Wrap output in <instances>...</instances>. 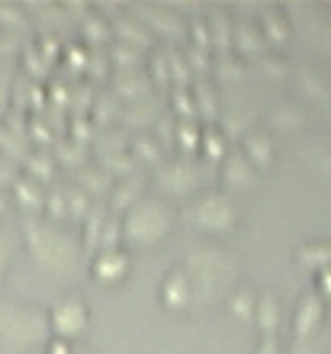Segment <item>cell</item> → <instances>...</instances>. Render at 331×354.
Instances as JSON below:
<instances>
[{
    "label": "cell",
    "instance_id": "obj_9",
    "mask_svg": "<svg viewBox=\"0 0 331 354\" xmlns=\"http://www.w3.org/2000/svg\"><path fill=\"white\" fill-rule=\"evenodd\" d=\"M231 52L241 55L245 62H248V58L258 62L264 52H270L264 32H261V26H258V19L251 17L245 7L231 10Z\"/></svg>",
    "mask_w": 331,
    "mask_h": 354
},
{
    "label": "cell",
    "instance_id": "obj_18",
    "mask_svg": "<svg viewBox=\"0 0 331 354\" xmlns=\"http://www.w3.org/2000/svg\"><path fill=\"white\" fill-rule=\"evenodd\" d=\"M206 29H209V46L212 55H229L231 52V10L212 7L206 13Z\"/></svg>",
    "mask_w": 331,
    "mask_h": 354
},
{
    "label": "cell",
    "instance_id": "obj_24",
    "mask_svg": "<svg viewBox=\"0 0 331 354\" xmlns=\"http://www.w3.org/2000/svg\"><path fill=\"white\" fill-rule=\"evenodd\" d=\"M13 194H17V203L26 209L29 216H42V203H46V194H42V184L39 180H32V177H26L23 171H19V177L13 180Z\"/></svg>",
    "mask_w": 331,
    "mask_h": 354
},
{
    "label": "cell",
    "instance_id": "obj_51",
    "mask_svg": "<svg viewBox=\"0 0 331 354\" xmlns=\"http://www.w3.org/2000/svg\"><path fill=\"white\" fill-rule=\"evenodd\" d=\"M7 203H10V196H7V190H0V216L7 213Z\"/></svg>",
    "mask_w": 331,
    "mask_h": 354
},
{
    "label": "cell",
    "instance_id": "obj_6",
    "mask_svg": "<svg viewBox=\"0 0 331 354\" xmlns=\"http://www.w3.org/2000/svg\"><path fill=\"white\" fill-rule=\"evenodd\" d=\"M187 219L193 225H200L202 232L229 235L238 225V209H235L229 194H222V190H200L190 200V206H187Z\"/></svg>",
    "mask_w": 331,
    "mask_h": 354
},
{
    "label": "cell",
    "instance_id": "obj_12",
    "mask_svg": "<svg viewBox=\"0 0 331 354\" xmlns=\"http://www.w3.org/2000/svg\"><path fill=\"white\" fill-rule=\"evenodd\" d=\"M26 17L29 23L39 29V36H52V39H62L65 36V29L74 26L71 19H68V10L65 3H29Z\"/></svg>",
    "mask_w": 331,
    "mask_h": 354
},
{
    "label": "cell",
    "instance_id": "obj_22",
    "mask_svg": "<svg viewBox=\"0 0 331 354\" xmlns=\"http://www.w3.org/2000/svg\"><path fill=\"white\" fill-rule=\"evenodd\" d=\"M74 187L77 190H84V194L91 196H106L110 194V187H113V177L106 174V171L100 168V165H84V168H77L74 171Z\"/></svg>",
    "mask_w": 331,
    "mask_h": 354
},
{
    "label": "cell",
    "instance_id": "obj_31",
    "mask_svg": "<svg viewBox=\"0 0 331 354\" xmlns=\"http://www.w3.org/2000/svg\"><path fill=\"white\" fill-rule=\"evenodd\" d=\"M280 299L274 293H261L258 297V306H254V322L264 335H276V326H280Z\"/></svg>",
    "mask_w": 331,
    "mask_h": 354
},
{
    "label": "cell",
    "instance_id": "obj_27",
    "mask_svg": "<svg viewBox=\"0 0 331 354\" xmlns=\"http://www.w3.org/2000/svg\"><path fill=\"white\" fill-rule=\"evenodd\" d=\"M190 91H193L196 116H200V120H206V126H209V122H216L219 106H216V87H212L209 77H196L193 84H190Z\"/></svg>",
    "mask_w": 331,
    "mask_h": 354
},
{
    "label": "cell",
    "instance_id": "obj_41",
    "mask_svg": "<svg viewBox=\"0 0 331 354\" xmlns=\"http://www.w3.org/2000/svg\"><path fill=\"white\" fill-rule=\"evenodd\" d=\"M254 306H258V297H254L248 287H235V290H231L229 309L238 319H254Z\"/></svg>",
    "mask_w": 331,
    "mask_h": 354
},
{
    "label": "cell",
    "instance_id": "obj_38",
    "mask_svg": "<svg viewBox=\"0 0 331 354\" xmlns=\"http://www.w3.org/2000/svg\"><path fill=\"white\" fill-rule=\"evenodd\" d=\"M32 23H29L26 10L23 7H0V32H10V36H23L29 32Z\"/></svg>",
    "mask_w": 331,
    "mask_h": 354
},
{
    "label": "cell",
    "instance_id": "obj_2",
    "mask_svg": "<svg viewBox=\"0 0 331 354\" xmlns=\"http://www.w3.org/2000/svg\"><path fill=\"white\" fill-rule=\"evenodd\" d=\"M187 277L193 287V306H212L238 277V264L229 248L212 242H200L187 254Z\"/></svg>",
    "mask_w": 331,
    "mask_h": 354
},
{
    "label": "cell",
    "instance_id": "obj_10",
    "mask_svg": "<svg viewBox=\"0 0 331 354\" xmlns=\"http://www.w3.org/2000/svg\"><path fill=\"white\" fill-rule=\"evenodd\" d=\"M132 13H135L142 23L148 26V32L151 36H164L171 39V46H180V42H187V19L177 13V10L171 7H158V3H145V7H129Z\"/></svg>",
    "mask_w": 331,
    "mask_h": 354
},
{
    "label": "cell",
    "instance_id": "obj_37",
    "mask_svg": "<svg viewBox=\"0 0 331 354\" xmlns=\"http://www.w3.org/2000/svg\"><path fill=\"white\" fill-rule=\"evenodd\" d=\"M212 71H216L222 81H241V77L248 75V62L241 55H235V52H229V55L212 58Z\"/></svg>",
    "mask_w": 331,
    "mask_h": 354
},
{
    "label": "cell",
    "instance_id": "obj_30",
    "mask_svg": "<svg viewBox=\"0 0 331 354\" xmlns=\"http://www.w3.org/2000/svg\"><path fill=\"white\" fill-rule=\"evenodd\" d=\"M106 219H110V213H106V203H93L91 213L84 216V235H81L84 254H91L93 248H97V242H100V232H103V225H106Z\"/></svg>",
    "mask_w": 331,
    "mask_h": 354
},
{
    "label": "cell",
    "instance_id": "obj_5",
    "mask_svg": "<svg viewBox=\"0 0 331 354\" xmlns=\"http://www.w3.org/2000/svg\"><path fill=\"white\" fill-rule=\"evenodd\" d=\"M216 165L200 161L196 155H174L155 168V187L161 196H193L212 177Z\"/></svg>",
    "mask_w": 331,
    "mask_h": 354
},
{
    "label": "cell",
    "instance_id": "obj_3",
    "mask_svg": "<svg viewBox=\"0 0 331 354\" xmlns=\"http://www.w3.org/2000/svg\"><path fill=\"white\" fill-rule=\"evenodd\" d=\"M177 219L174 203L161 194H142L135 203L120 216V229H122V242L126 245H155L161 242L171 225Z\"/></svg>",
    "mask_w": 331,
    "mask_h": 354
},
{
    "label": "cell",
    "instance_id": "obj_32",
    "mask_svg": "<svg viewBox=\"0 0 331 354\" xmlns=\"http://www.w3.org/2000/svg\"><path fill=\"white\" fill-rule=\"evenodd\" d=\"M55 158H52V151H29L26 158H23V174L39 180V184H48V180H55Z\"/></svg>",
    "mask_w": 331,
    "mask_h": 354
},
{
    "label": "cell",
    "instance_id": "obj_34",
    "mask_svg": "<svg viewBox=\"0 0 331 354\" xmlns=\"http://www.w3.org/2000/svg\"><path fill=\"white\" fill-rule=\"evenodd\" d=\"M299 17L305 19V26L312 29V36H319L322 42L331 46V10L319 7V3H303L299 7Z\"/></svg>",
    "mask_w": 331,
    "mask_h": 354
},
{
    "label": "cell",
    "instance_id": "obj_23",
    "mask_svg": "<svg viewBox=\"0 0 331 354\" xmlns=\"http://www.w3.org/2000/svg\"><path fill=\"white\" fill-rule=\"evenodd\" d=\"M81 36H84V46L87 48H103L106 42H113L110 19L103 17L97 7H91V13L81 19Z\"/></svg>",
    "mask_w": 331,
    "mask_h": 354
},
{
    "label": "cell",
    "instance_id": "obj_40",
    "mask_svg": "<svg viewBox=\"0 0 331 354\" xmlns=\"http://www.w3.org/2000/svg\"><path fill=\"white\" fill-rule=\"evenodd\" d=\"M303 120L305 116L296 103H276L274 110H270V122H274L276 129H296Z\"/></svg>",
    "mask_w": 331,
    "mask_h": 354
},
{
    "label": "cell",
    "instance_id": "obj_19",
    "mask_svg": "<svg viewBox=\"0 0 331 354\" xmlns=\"http://www.w3.org/2000/svg\"><path fill=\"white\" fill-rule=\"evenodd\" d=\"M222 180H229L231 187H251L258 180V168L251 165V158L238 145L229 149V155L222 158Z\"/></svg>",
    "mask_w": 331,
    "mask_h": 354
},
{
    "label": "cell",
    "instance_id": "obj_35",
    "mask_svg": "<svg viewBox=\"0 0 331 354\" xmlns=\"http://www.w3.org/2000/svg\"><path fill=\"white\" fill-rule=\"evenodd\" d=\"M299 84H303V91L309 93V97H315L319 103L331 106V84L325 81V75L319 71V68H312V65L299 68Z\"/></svg>",
    "mask_w": 331,
    "mask_h": 354
},
{
    "label": "cell",
    "instance_id": "obj_49",
    "mask_svg": "<svg viewBox=\"0 0 331 354\" xmlns=\"http://www.w3.org/2000/svg\"><path fill=\"white\" fill-rule=\"evenodd\" d=\"M315 293L328 303L331 299V268H325V270H319V287H315Z\"/></svg>",
    "mask_w": 331,
    "mask_h": 354
},
{
    "label": "cell",
    "instance_id": "obj_50",
    "mask_svg": "<svg viewBox=\"0 0 331 354\" xmlns=\"http://www.w3.org/2000/svg\"><path fill=\"white\" fill-rule=\"evenodd\" d=\"M46 354H74V348H71V342H65V338H48Z\"/></svg>",
    "mask_w": 331,
    "mask_h": 354
},
{
    "label": "cell",
    "instance_id": "obj_8",
    "mask_svg": "<svg viewBox=\"0 0 331 354\" xmlns=\"http://www.w3.org/2000/svg\"><path fill=\"white\" fill-rule=\"evenodd\" d=\"M103 17H110V29H113V39L116 42H126L132 48H142V52H155L158 48V39L148 32V26L142 19L132 13L129 7H97Z\"/></svg>",
    "mask_w": 331,
    "mask_h": 354
},
{
    "label": "cell",
    "instance_id": "obj_16",
    "mask_svg": "<svg viewBox=\"0 0 331 354\" xmlns=\"http://www.w3.org/2000/svg\"><path fill=\"white\" fill-rule=\"evenodd\" d=\"M161 303L167 309L193 306V287H190V277H187L184 268H174L171 274H164V280H161Z\"/></svg>",
    "mask_w": 331,
    "mask_h": 354
},
{
    "label": "cell",
    "instance_id": "obj_33",
    "mask_svg": "<svg viewBox=\"0 0 331 354\" xmlns=\"http://www.w3.org/2000/svg\"><path fill=\"white\" fill-rule=\"evenodd\" d=\"M296 261H299V268H312V270L331 268V242L299 245V248H296Z\"/></svg>",
    "mask_w": 331,
    "mask_h": 354
},
{
    "label": "cell",
    "instance_id": "obj_52",
    "mask_svg": "<svg viewBox=\"0 0 331 354\" xmlns=\"http://www.w3.org/2000/svg\"><path fill=\"white\" fill-rule=\"evenodd\" d=\"M74 354H91V351H74Z\"/></svg>",
    "mask_w": 331,
    "mask_h": 354
},
{
    "label": "cell",
    "instance_id": "obj_28",
    "mask_svg": "<svg viewBox=\"0 0 331 354\" xmlns=\"http://www.w3.org/2000/svg\"><path fill=\"white\" fill-rule=\"evenodd\" d=\"M200 151H202V158L209 161V165H222V158L229 155V142H225V132H222L216 122L202 126Z\"/></svg>",
    "mask_w": 331,
    "mask_h": 354
},
{
    "label": "cell",
    "instance_id": "obj_1",
    "mask_svg": "<svg viewBox=\"0 0 331 354\" xmlns=\"http://www.w3.org/2000/svg\"><path fill=\"white\" fill-rule=\"evenodd\" d=\"M23 239L39 270L55 283H68L81 274L87 254H84L81 235L68 232L65 223H52L46 216H23Z\"/></svg>",
    "mask_w": 331,
    "mask_h": 354
},
{
    "label": "cell",
    "instance_id": "obj_15",
    "mask_svg": "<svg viewBox=\"0 0 331 354\" xmlns=\"http://www.w3.org/2000/svg\"><path fill=\"white\" fill-rule=\"evenodd\" d=\"M145 194V180L142 174H132V177H120V180H113L110 194H106V213L116 216L120 219L132 203H135L138 196Z\"/></svg>",
    "mask_w": 331,
    "mask_h": 354
},
{
    "label": "cell",
    "instance_id": "obj_4",
    "mask_svg": "<svg viewBox=\"0 0 331 354\" xmlns=\"http://www.w3.org/2000/svg\"><path fill=\"white\" fill-rule=\"evenodd\" d=\"M52 328H48V313H42L32 303L23 299H3L0 303V342L10 351H36L48 345Z\"/></svg>",
    "mask_w": 331,
    "mask_h": 354
},
{
    "label": "cell",
    "instance_id": "obj_14",
    "mask_svg": "<svg viewBox=\"0 0 331 354\" xmlns=\"http://www.w3.org/2000/svg\"><path fill=\"white\" fill-rule=\"evenodd\" d=\"M132 268V254L129 248H103V252L93 254V277L103 280V283H120Z\"/></svg>",
    "mask_w": 331,
    "mask_h": 354
},
{
    "label": "cell",
    "instance_id": "obj_20",
    "mask_svg": "<svg viewBox=\"0 0 331 354\" xmlns=\"http://www.w3.org/2000/svg\"><path fill=\"white\" fill-rule=\"evenodd\" d=\"M161 100L158 97H148V100H138V103H129V106H122L120 110V120L126 129H151L161 116Z\"/></svg>",
    "mask_w": 331,
    "mask_h": 354
},
{
    "label": "cell",
    "instance_id": "obj_46",
    "mask_svg": "<svg viewBox=\"0 0 331 354\" xmlns=\"http://www.w3.org/2000/svg\"><path fill=\"white\" fill-rule=\"evenodd\" d=\"M120 242H122L120 219H116V216H110V219H106V225H103V232H100V242H97V252H103V248H120Z\"/></svg>",
    "mask_w": 331,
    "mask_h": 354
},
{
    "label": "cell",
    "instance_id": "obj_39",
    "mask_svg": "<svg viewBox=\"0 0 331 354\" xmlns=\"http://www.w3.org/2000/svg\"><path fill=\"white\" fill-rule=\"evenodd\" d=\"M62 196H65V206H68V219H84V216L91 213V206H93V200L84 190H77L74 184H68V187H62Z\"/></svg>",
    "mask_w": 331,
    "mask_h": 354
},
{
    "label": "cell",
    "instance_id": "obj_48",
    "mask_svg": "<svg viewBox=\"0 0 331 354\" xmlns=\"http://www.w3.org/2000/svg\"><path fill=\"white\" fill-rule=\"evenodd\" d=\"M254 354H286V351H283V345H280V338L276 335H264Z\"/></svg>",
    "mask_w": 331,
    "mask_h": 354
},
{
    "label": "cell",
    "instance_id": "obj_45",
    "mask_svg": "<svg viewBox=\"0 0 331 354\" xmlns=\"http://www.w3.org/2000/svg\"><path fill=\"white\" fill-rule=\"evenodd\" d=\"M13 254H17V235H13V229H0V283L13 264Z\"/></svg>",
    "mask_w": 331,
    "mask_h": 354
},
{
    "label": "cell",
    "instance_id": "obj_13",
    "mask_svg": "<svg viewBox=\"0 0 331 354\" xmlns=\"http://www.w3.org/2000/svg\"><path fill=\"white\" fill-rule=\"evenodd\" d=\"M113 97L120 103H138V100H148L155 84H151V77H148L145 68H135V71H113Z\"/></svg>",
    "mask_w": 331,
    "mask_h": 354
},
{
    "label": "cell",
    "instance_id": "obj_25",
    "mask_svg": "<svg viewBox=\"0 0 331 354\" xmlns=\"http://www.w3.org/2000/svg\"><path fill=\"white\" fill-rule=\"evenodd\" d=\"M129 155L135 158V165H151V168H158L161 165V155H164V149H161V142L151 136V132H138V136H132L129 139Z\"/></svg>",
    "mask_w": 331,
    "mask_h": 354
},
{
    "label": "cell",
    "instance_id": "obj_43",
    "mask_svg": "<svg viewBox=\"0 0 331 354\" xmlns=\"http://www.w3.org/2000/svg\"><path fill=\"white\" fill-rule=\"evenodd\" d=\"M171 100H174V113L180 120H200L196 116V103L190 87H171Z\"/></svg>",
    "mask_w": 331,
    "mask_h": 354
},
{
    "label": "cell",
    "instance_id": "obj_11",
    "mask_svg": "<svg viewBox=\"0 0 331 354\" xmlns=\"http://www.w3.org/2000/svg\"><path fill=\"white\" fill-rule=\"evenodd\" d=\"M325 303L315 290L303 293L299 303H296V319H293V335L296 342H303V338H312V335H322V326H325Z\"/></svg>",
    "mask_w": 331,
    "mask_h": 354
},
{
    "label": "cell",
    "instance_id": "obj_17",
    "mask_svg": "<svg viewBox=\"0 0 331 354\" xmlns=\"http://www.w3.org/2000/svg\"><path fill=\"white\" fill-rule=\"evenodd\" d=\"M254 19H258L267 46H283V42H290V36H293L290 17H286L283 7H258L254 10Z\"/></svg>",
    "mask_w": 331,
    "mask_h": 354
},
{
    "label": "cell",
    "instance_id": "obj_42",
    "mask_svg": "<svg viewBox=\"0 0 331 354\" xmlns=\"http://www.w3.org/2000/svg\"><path fill=\"white\" fill-rule=\"evenodd\" d=\"M258 68L267 77H286L290 68H293V62H290L283 52H274V48H270V52H264V55L258 58Z\"/></svg>",
    "mask_w": 331,
    "mask_h": 354
},
{
    "label": "cell",
    "instance_id": "obj_21",
    "mask_svg": "<svg viewBox=\"0 0 331 354\" xmlns=\"http://www.w3.org/2000/svg\"><path fill=\"white\" fill-rule=\"evenodd\" d=\"M238 149L248 155L254 168H264V165L274 161V136L267 129H248V132H241Z\"/></svg>",
    "mask_w": 331,
    "mask_h": 354
},
{
    "label": "cell",
    "instance_id": "obj_44",
    "mask_svg": "<svg viewBox=\"0 0 331 354\" xmlns=\"http://www.w3.org/2000/svg\"><path fill=\"white\" fill-rule=\"evenodd\" d=\"M13 81H17V68L10 62H0V120L10 113V93H13Z\"/></svg>",
    "mask_w": 331,
    "mask_h": 354
},
{
    "label": "cell",
    "instance_id": "obj_7",
    "mask_svg": "<svg viewBox=\"0 0 331 354\" xmlns=\"http://www.w3.org/2000/svg\"><path fill=\"white\" fill-rule=\"evenodd\" d=\"M91 326V309H87V299L81 293H68L52 306L48 313V328H52V338H65L71 342L74 335H84Z\"/></svg>",
    "mask_w": 331,
    "mask_h": 354
},
{
    "label": "cell",
    "instance_id": "obj_29",
    "mask_svg": "<svg viewBox=\"0 0 331 354\" xmlns=\"http://www.w3.org/2000/svg\"><path fill=\"white\" fill-rule=\"evenodd\" d=\"M91 149L87 145H81V142H74V139H58L55 142V149H52V158H55V165H68L71 171L84 168V165H91Z\"/></svg>",
    "mask_w": 331,
    "mask_h": 354
},
{
    "label": "cell",
    "instance_id": "obj_36",
    "mask_svg": "<svg viewBox=\"0 0 331 354\" xmlns=\"http://www.w3.org/2000/svg\"><path fill=\"white\" fill-rule=\"evenodd\" d=\"M200 136H202L200 120H177L174 145L180 149V155H196V149H200Z\"/></svg>",
    "mask_w": 331,
    "mask_h": 354
},
{
    "label": "cell",
    "instance_id": "obj_47",
    "mask_svg": "<svg viewBox=\"0 0 331 354\" xmlns=\"http://www.w3.org/2000/svg\"><path fill=\"white\" fill-rule=\"evenodd\" d=\"M309 161L319 165V168L331 177V145H315V149H309Z\"/></svg>",
    "mask_w": 331,
    "mask_h": 354
},
{
    "label": "cell",
    "instance_id": "obj_26",
    "mask_svg": "<svg viewBox=\"0 0 331 354\" xmlns=\"http://www.w3.org/2000/svg\"><path fill=\"white\" fill-rule=\"evenodd\" d=\"M103 52H106V58H110V68H116V71H135V68H145V58H148V52L132 48V46H126V42H116V39H113L110 48H103Z\"/></svg>",
    "mask_w": 331,
    "mask_h": 354
}]
</instances>
